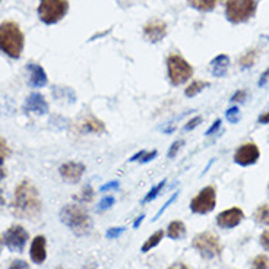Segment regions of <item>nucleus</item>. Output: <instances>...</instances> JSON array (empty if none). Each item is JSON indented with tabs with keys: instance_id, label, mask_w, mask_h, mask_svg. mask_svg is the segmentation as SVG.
<instances>
[{
	"instance_id": "nucleus-16",
	"label": "nucleus",
	"mask_w": 269,
	"mask_h": 269,
	"mask_svg": "<svg viewBox=\"0 0 269 269\" xmlns=\"http://www.w3.org/2000/svg\"><path fill=\"white\" fill-rule=\"evenodd\" d=\"M27 69L30 72V85L33 88H43V87L47 85L48 78H47V73H45L44 67L37 65V63H28Z\"/></svg>"
},
{
	"instance_id": "nucleus-3",
	"label": "nucleus",
	"mask_w": 269,
	"mask_h": 269,
	"mask_svg": "<svg viewBox=\"0 0 269 269\" xmlns=\"http://www.w3.org/2000/svg\"><path fill=\"white\" fill-rule=\"evenodd\" d=\"M0 50L12 59L21 57L24 51V34L16 22L4 21L0 24Z\"/></svg>"
},
{
	"instance_id": "nucleus-27",
	"label": "nucleus",
	"mask_w": 269,
	"mask_h": 269,
	"mask_svg": "<svg viewBox=\"0 0 269 269\" xmlns=\"http://www.w3.org/2000/svg\"><path fill=\"white\" fill-rule=\"evenodd\" d=\"M253 269H268L269 268V258L267 255H258L253 262H252Z\"/></svg>"
},
{
	"instance_id": "nucleus-5",
	"label": "nucleus",
	"mask_w": 269,
	"mask_h": 269,
	"mask_svg": "<svg viewBox=\"0 0 269 269\" xmlns=\"http://www.w3.org/2000/svg\"><path fill=\"white\" fill-rule=\"evenodd\" d=\"M256 13V0H227L225 16L233 24H241Z\"/></svg>"
},
{
	"instance_id": "nucleus-6",
	"label": "nucleus",
	"mask_w": 269,
	"mask_h": 269,
	"mask_svg": "<svg viewBox=\"0 0 269 269\" xmlns=\"http://www.w3.org/2000/svg\"><path fill=\"white\" fill-rule=\"evenodd\" d=\"M168 79L173 85H181L193 76L192 65L179 54H171L167 59Z\"/></svg>"
},
{
	"instance_id": "nucleus-21",
	"label": "nucleus",
	"mask_w": 269,
	"mask_h": 269,
	"mask_svg": "<svg viewBox=\"0 0 269 269\" xmlns=\"http://www.w3.org/2000/svg\"><path fill=\"white\" fill-rule=\"evenodd\" d=\"M163 237H164V231L163 230H158V231H155L154 234L151 235L143 244H142V247H140V250L143 252V253H146V252H149L151 249H154L155 246H158L160 243H161V240H163Z\"/></svg>"
},
{
	"instance_id": "nucleus-47",
	"label": "nucleus",
	"mask_w": 269,
	"mask_h": 269,
	"mask_svg": "<svg viewBox=\"0 0 269 269\" xmlns=\"http://www.w3.org/2000/svg\"><path fill=\"white\" fill-rule=\"evenodd\" d=\"M3 244H4V243H3V238L0 237V250H1V247H3Z\"/></svg>"
},
{
	"instance_id": "nucleus-43",
	"label": "nucleus",
	"mask_w": 269,
	"mask_h": 269,
	"mask_svg": "<svg viewBox=\"0 0 269 269\" xmlns=\"http://www.w3.org/2000/svg\"><path fill=\"white\" fill-rule=\"evenodd\" d=\"M259 123L262 125H268L269 123V110L267 113H264L262 116H259Z\"/></svg>"
},
{
	"instance_id": "nucleus-23",
	"label": "nucleus",
	"mask_w": 269,
	"mask_h": 269,
	"mask_svg": "<svg viewBox=\"0 0 269 269\" xmlns=\"http://www.w3.org/2000/svg\"><path fill=\"white\" fill-rule=\"evenodd\" d=\"M255 221L262 224V225H269V205L264 203L261 206H258V209L255 211Z\"/></svg>"
},
{
	"instance_id": "nucleus-18",
	"label": "nucleus",
	"mask_w": 269,
	"mask_h": 269,
	"mask_svg": "<svg viewBox=\"0 0 269 269\" xmlns=\"http://www.w3.org/2000/svg\"><path fill=\"white\" fill-rule=\"evenodd\" d=\"M228 65H230V59L225 54H220L217 56L212 62H211V69H212V75L217 78H223L227 70H228Z\"/></svg>"
},
{
	"instance_id": "nucleus-14",
	"label": "nucleus",
	"mask_w": 269,
	"mask_h": 269,
	"mask_svg": "<svg viewBox=\"0 0 269 269\" xmlns=\"http://www.w3.org/2000/svg\"><path fill=\"white\" fill-rule=\"evenodd\" d=\"M24 110L27 113H34V114L43 116V114H47V111H48V102L45 101L44 95L34 92V94L27 97V100L24 102Z\"/></svg>"
},
{
	"instance_id": "nucleus-28",
	"label": "nucleus",
	"mask_w": 269,
	"mask_h": 269,
	"mask_svg": "<svg viewBox=\"0 0 269 269\" xmlns=\"http://www.w3.org/2000/svg\"><path fill=\"white\" fill-rule=\"evenodd\" d=\"M114 205V198L113 196H105L104 199H101L100 205L97 206V212H102L107 211L108 208H111Z\"/></svg>"
},
{
	"instance_id": "nucleus-13",
	"label": "nucleus",
	"mask_w": 269,
	"mask_h": 269,
	"mask_svg": "<svg viewBox=\"0 0 269 269\" xmlns=\"http://www.w3.org/2000/svg\"><path fill=\"white\" fill-rule=\"evenodd\" d=\"M143 35L149 43H160L167 35V24L161 19H154L143 27Z\"/></svg>"
},
{
	"instance_id": "nucleus-46",
	"label": "nucleus",
	"mask_w": 269,
	"mask_h": 269,
	"mask_svg": "<svg viewBox=\"0 0 269 269\" xmlns=\"http://www.w3.org/2000/svg\"><path fill=\"white\" fill-rule=\"evenodd\" d=\"M142 154H143V151H139L137 154H134V157H131V158H129V161H139V158L142 157Z\"/></svg>"
},
{
	"instance_id": "nucleus-22",
	"label": "nucleus",
	"mask_w": 269,
	"mask_h": 269,
	"mask_svg": "<svg viewBox=\"0 0 269 269\" xmlns=\"http://www.w3.org/2000/svg\"><path fill=\"white\" fill-rule=\"evenodd\" d=\"M206 87H209V82H205V81H193L186 90H184V94L186 97L192 98L195 95H198L199 92H202Z\"/></svg>"
},
{
	"instance_id": "nucleus-36",
	"label": "nucleus",
	"mask_w": 269,
	"mask_h": 269,
	"mask_svg": "<svg viewBox=\"0 0 269 269\" xmlns=\"http://www.w3.org/2000/svg\"><path fill=\"white\" fill-rule=\"evenodd\" d=\"M0 155H3V157H9L10 155V148L7 146V143L4 142L3 137H0Z\"/></svg>"
},
{
	"instance_id": "nucleus-25",
	"label": "nucleus",
	"mask_w": 269,
	"mask_h": 269,
	"mask_svg": "<svg viewBox=\"0 0 269 269\" xmlns=\"http://www.w3.org/2000/svg\"><path fill=\"white\" fill-rule=\"evenodd\" d=\"M256 56H258V51L256 50H250V51H247L241 59H240V65L241 67H244V69H247V67L253 66L255 65V62H256Z\"/></svg>"
},
{
	"instance_id": "nucleus-33",
	"label": "nucleus",
	"mask_w": 269,
	"mask_h": 269,
	"mask_svg": "<svg viewBox=\"0 0 269 269\" xmlns=\"http://www.w3.org/2000/svg\"><path fill=\"white\" fill-rule=\"evenodd\" d=\"M177 195H179V193L176 192V193H174V195H173V196H171V198H170V199H168V201L164 203V206H163V208H161V209H160V211L157 212V215L154 217V220H152V221H155L157 218H160V217H161V215H163V214L166 212V209H167L168 206H171V203H173V202L177 199Z\"/></svg>"
},
{
	"instance_id": "nucleus-2",
	"label": "nucleus",
	"mask_w": 269,
	"mask_h": 269,
	"mask_svg": "<svg viewBox=\"0 0 269 269\" xmlns=\"http://www.w3.org/2000/svg\"><path fill=\"white\" fill-rule=\"evenodd\" d=\"M60 221L76 235H87L92 231V220L88 211L79 203H67L60 209Z\"/></svg>"
},
{
	"instance_id": "nucleus-41",
	"label": "nucleus",
	"mask_w": 269,
	"mask_h": 269,
	"mask_svg": "<svg viewBox=\"0 0 269 269\" xmlns=\"http://www.w3.org/2000/svg\"><path fill=\"white\" fill-rule=\"evenodd\" d=\"M269 81V69H267L264 73H262V76H261V79H259V87H264V85H267Z\"/></svg>"
},
{
	"instance_id": "nucleus-29",
	"label": "nucleus",
	"mask_w": 269,
	"mask_h": 269,
	"mask_svg": "<svg viewBox=\"0 0 269 269\" xmlns=\"http://www.w3.org/2000/svg\"><path fill=\"white\" fill-rule=\"evenodd\" d=\"M183 140H176L171 146H170V149H168V152H167V157L170 158V160H173L176 155H177V152L180 151V148L183 146Z\"/></svg>"
},
{
	"instance_id": "nucleus-38",
	"label": "nucleus",
	"mask_w": 269,
	"mask_h": 269,
	"mask_svg": "<svg viewBox=\"0 0 269 269\" xmlns=\"http://www.w3.org/2000/svg\"><path fill=\"white\" fill-rule=\"evenodd\" d=\"M246 95H247V92H246L244 90L237 91L234 95L231 97V101H233V102H238V101H240V102H243V101L246 100Z\"/></svg>"
},
{
	"instance_id": "nucleus-10",
	"label": "nucleus",
	"mask_w": 269,
	"mask_h": 269,
	"mask_svg": "<svg viewBox=\"0 0 269 269\" xmlns=\"http://www.w3.org/2000/svg\"><path fill=\"white\" fill-rule=\"evenodd\" d=\"M259 157H261V151H259L258 145L253 143V142H249V143L241 145L235 151L234 161L235 164H238L241 167H249V166L256 164Z\"/></svg>"
},
{
	"instance_id": "nucleus-15",
	"label": "nucleus",
	"mask_w": 269,
	"mask_h": 269,
	"mask_svg": "<svg viewBox=\"0 0 269 269\" xmlns=\"http://www.w3.org/2000/svg\"><path fill=\"white\" fill-rule=\"evenodd\" d=\"M30 255L34 264L40 265L47 259V249H45V237L44 235H37L31 243Z\"/></svg>"
},
{
	"instance_id": "nucleus-40",
	"label": "nucleus",
	"mask_w": 269,
	"mask_h": 269,
	"mask_svg": "<svg viewBox=\"0 0 269 269\" xmlns=\"http://www.w3.org/2000/svg\"><path fill=\"white\" fill-rule=\"evenodd\" d=\"M220 126H221V120H220V119H217V120H215V122L212 123V126H211V128L208 129V132H206V136H211L212 134H215V132H217V131L220 129Z\"/></svg>"
},
{
	"instance_id": "nucleus-12",
	"label": "nucleus",
	"mask_w": 269,
	"mask_h": 269,
	"mask_svg": "<svg viewBox=\"0 0 269 269\" xmlns=\"http://www.w3.org/2000/svg\"><path fill=\"white\" fill-rule=\"evenodd\" d=\"M60 177L70 184H75L78 181H81L82 176L85 174V166L82 163L78 161H67L65 164H62L59 168Z\"/></svg>"
},
{
	"instance_id": "nucleus-26",
	"label": "nucleus",
	"mask_w": 269,
	"mask_h": 269,
	"mask_svg": "<svg viewBox=\"0 0 269 269\" xmlns=\"http://www.w3.org/2000/svg\"><path fill=\"white\" fill-rule=\"evenodd\" d=\"M94 195H95V193H94L92 186H85V187L82 189L81 195H79V196H75V199L79 202H84V203H88V202L92 201Z\"/></svg>"
},
{
	"instance_id": "nucleus-37",
	"label": "nucleus",
	"mask_w": 269,
	"mask_h": 269,
	"mask_svg": "<svg viewBox=\"0 0 269 269\" xmlns=\"http://www.w3.org/2000/svg\"><path fill=\"white\" fill-rule=\"evenodd\" d=\"M9 269H30V265L25 261H13Z\"/></svg>"
},
{
	"instance_id": "nucleus-1",
	"label": "nucleus",
	"mask_w": 269,
	"mask_h": 269,
	"mask_svg": "<svg viewBox=\"0 0 269 269\" xmlns=\"http://www.w3.org/2000/svg\"><path fill=\"white\" fill-rule=\"evenodd\" d=\"M41 208L43 203L40 199V193L33 181L22 180L15 189L13 202H12L13 214L18 218L35 220L41 214Z\"/></svg>"
},
{
	"instance_id": "nucleus-32",
	"label": "nucleus",
	"mask_w": 269,
	"mask_h": 269,
	"mask_svg": "<svg viewBox=\"0 0 269 269\" xmlns=\"http://www.w3.org/2000/svg\"><path fill=\"white\" fill-rule=\"evenodd\" d=\"M126 231V228L125 227H114V228H110V230H107V233H105V237L107 238H117L120 234H123Z\"/></svg>"
},
{
	"instance_id": "nucleus-35",
	"label": "nucleus",
	"mask_w": 269,
	"mask_h": 269,
	"mask_svg": "<svg viewBox=\"0 0 269 269\" xmlns=\"http://www.w3.org/2000/svg\"><path fill=\"white\" fill-rule=\"evenodd\" d=\"M119 186H120V183H119L117 180H114V181H110V183H107V184L101 186L100 190L101 192H107V190H117V189H119Z\"/></svg>"
},
{
	"instance_id": "nucleus-19",
	"label": "nucleus",
	"mask_w": 269,
	"mask_h": 269,
	"mask_svg": "<svg viewBox=\"0 0 269 269\" xmlns=\"http://www.w3.org/2000/svg\"><path fill=\"white\" fill-rule=\"evenodd\" d=\"M223 0H187V3L196 9V10H201V12H209V10H214Z\"/></svg>"
},
{
	"instance_id": "nucleus-7",
	"label": "nucleus",
	"mask_w": 269,
	"mask_h": 269,
	"mask_svg": "<svg viewBox=\"0 0 269 269\" xmlns=\"http://www.w3.org/2000/svg\"><path fill=\"white\" fill-rule=\"evenodd\" d=\"M192 246L199 252L202 258L205 259H214L217 256H220L221 253V243H220V237L215 235L211 231H203L199 233L193 238Z\"/></svg>"
},
{
	"instance_id": "nucleus-34",
	"label": "nucleus",
	"mask_w": 269,
	"mask_h": 269,
	"mask_svg": "<svg viewBox=\"0 0 269 269\" xmlns=\"http://www.w3.org/2000/svg\"><path fill=\"white\" fill-rule=\"evenodd\" d=\"M155 157H157V151H149V152L143 151L142 157L139 158V163H140V164H145V163H149V161H152V160H154Z\"/></svg>"
},
{
	"instance_id": "nucleus-42",
	"label": "nucleus",
	"mask_w": 269,
	"mask_h": 269,
	"mask_svg": "<svg viewBox=\"0 0 269 269\" xmlns=\"http://www.w3.org/2000/svg\"><path fill=\"white\" fill-rule=\"evenodd\" d=\"M4 158L3 155H0V181L6 177V168H4Z\"/></svg>"
},
{
	"instance_id": "nucleus-31",
	"label": "nucleus",
	"mask_w": 269,
	"mask_h": 269,
	"mask_svg": "<svg viewBox=\"0 0 269 269\" xmlns=\"http://www.w3.org/2000/svg\"><path fill=\"white\" fill-rule=\"evenodd\" d=\"M202 122V117L201 116H196V117H193V119H190L186 125H184V131L186 132H190V131H193L195 128H198L199 125H201Z\"/></svg>"
},
{
	"instance_id": "nucleus-17",
	"label": "nucleus",
	"mask_w": 269,
	"mask_h": 269,
	"mask_svg": "<svg viewBox=\"0 0 269 269\" xmlns=\"http://www.w3.org/2000/svg\"><path fill=\"white\" fill-rule=\"evenodd\" d=\"M81 132L82 134H104L105 132V125L101 122L100 119L91 116V117H87L81 123Z\"/></svg>"
},
{
	"instance_id": "nucleus-20",
	"label": "nucleus",
	"mask_w": 269,
	"mask_h": 269,
	"mask_svg": "<svg viewBox=\"0 0 269 269\" xmlns=\"http://www.w3.org/2000/svg\"><path fill=\"white\" fill-rule=\"evenodd\" d=\"M167 235L171 240H177L186 235V225L181 221H173L167 227Z\"/></svg>"
},
{
	"instance_id": "nucleus-24",
	"label": "nucleus",
	"mask_w": 269,
	"mask_h": 269,
	"mask_svg": "<svg viewBox=\"0 0 269 269\" xmlns=\"http://www.w3.org/2000/svg\"><path fill=\"white\" fill-rule=\"evenodd\" d=\"M166 181H167V180L164 179V180H161V181H160V183H158L157 186H154V187H152V189H151V190H149V192L146 193V196L143 198L142 203H146V202L154 201V199H155V198H157V196H158V195L161 193V190L164 189V186H166Z\"/></svg>"
},
{
	"instance_id": "nucleus-4",
	"label": "nucleus",
	"mask_w": 269,
	"mask_h": 269,
	"mask_svg": "<svg viewBox=\"0 0 269 269\" xmlns=\"http://www.w3.org/2000/svg\"><path fill=\"white\" fill-rule=\"evenodd\" d=\"M69 10L67 0H41L37 9L38 18L45 25H53L62 21Z\"/></svg>"
},
{
	"instance_id": "nucleus-30",
	"label": "nucleus",
	"mask_w": 269,
	"mask_h": 269,
	"mask_svg": "<svg viewBox=\"0 0 269 269\" xmlns=\"http://www.w3.org/2000/svg\"><path fill=\"white\" fill-rule=\"evenodd\" d=\"M227 119H228L230 123H237L238 122V119H240V110H238V107H231V108L227 110Z\"/></svg>"
},
{
	"instance_id": "nucleus-44",
	"label": "nucleus",
	"mask_w": 269,
	"mask_h": 269,
	"mask_svg": "<svg viewBox=\"0 0 269 269\" xmlns=\"http://www.w3.org/2000/svg\"><path fill=\"white\" fill-rule=\"evenodd\" d=\"M168 269H189L183 262H176V264H173L171 267H168Z\"/></svg>"
},
{
	"instance_id": "nucleus-48",
	"label": "nucleus",
	"mask_w": 269,
	"mask_h": 269,
	"mask_svg": "<svg viewBox=\"0 0 269 269\" xmlns=\"http://www.w3.org/2000/svg\"><path fill=\"white\" fill-rule=\"evenodd\" d=\"M0 1H1V0H0Z\"/></svg>"
},
{
	"instance_id": "nucleus-9",
	"label": "nucleus",
	"mask_w": 269,
	"mask_h": 269,
	"mask_svg": "<svg viewBox=\"0 0 269 269\" xmlns=\"http://www.w3.org/2000/svg\"><path fill=\"white\" fill-rule=\"evenodd\" d=\"M30 235L27 233V230L22 225H12L9 227L4 234H3V243L6 244V247L10 252H22L27 241H28Z\"/></svg>"
},
{
	"instance_id": "nucleus-39",
	"label": "nucleus",
	"mask_w": 269,
	"mask_h": 269,
	"mask_svg": "<svg viewBox=\"0 0 269 269\" xmlns=\"http://www.w3.org/2000/svg\"><path fill=\"white\" fill-rule=\"evenodd\" d=\"M261 244H262V247H264L265 250H268L269 252V230L264 231V233L261 234Z\"/></svg>"
},
{
	"instance_id": "nucleus-45",
	"label": "nucleus",
	"mask_w": 269,
	"mask_h": 269,
	"mask_svg": "<svg viewBox=\"0 0 269 269\" xmlns=\"http://www.w3.org/2000/svg\"><path fill=\"white\" fill-rule=\"evenodd\" d=\"M143 218H145V215H143V214H140V215L137 217V220L134 223V228H139V227H140V224H142Z\"/></svg>"
},
{
	"instance_id": "nucleus-8",
	"label": "nucleus",
	"mask_w": 269,
	"mask_h": 269,
	"mask_svg": "<svg viewBox=\"0 0 269 269\" xmlns=\"http://www.w3.org/2000/svg\"><path fill=\"white\" fill-rule=\"evenodd\" d=\"M217 205V192L214 186H206L190 201V211L193 214L205 215L214 211Z\"/></svg>"
},
{
	"instance_id": "nucleus-11",
	"label": "nucleus",
	"mask_w": 269,
	"mask_h": 269,
	"mask_svg": "<svg viewBox=\"0 0 269 269\" xmlns=\"http://www.w3.org/2000/svg\"><path fill=\"white\" fill-rule=\"evenodd\" d=\"M243 218H244V212L240 208L234 206L220 212L217 217V224L220 228H234L243 221Z\"/></svg>"
}]
</instances>
